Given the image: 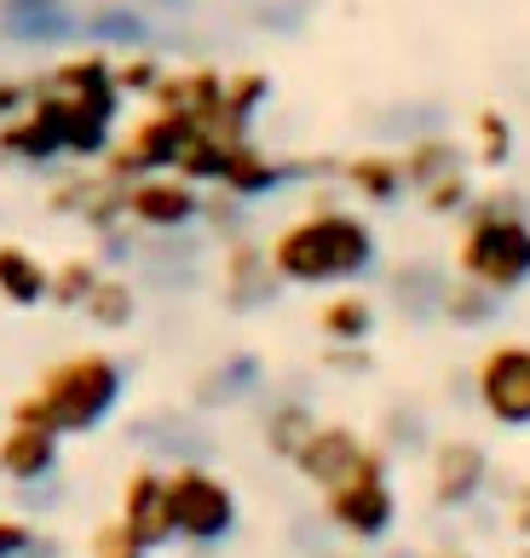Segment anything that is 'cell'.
Here are the masks:
<instances>
[{"label":"cell","instance_id":"obj_5","mask_svg":"<svg viewBox=\"0 0 530 558\" xmlns=\"http://www.w3.org/2000/svg\"><path fill=\"white\" fill-rule=\"evenodd\" d=\"M393 454H386L381 444H370V454H363V466L352 472L346 484L335 489H323V519H329L346 542H363V547H375L393 535L398 524V489H393Z\"/></svg>","mask_w":530,"mask_h":558},{"label":"cell","instance_id":"obj_21","mask_svg":"<svg viewBox=\"0 0 530 558\" xmlns=\"http://www.w3.org/2000/svg\"><path fill=\"white\" fill-rule=\"evenodd\" d=\"M312 426H317V415L305 409L300 398H282L272 415H265V426H260V438H265V449L277 454V461H294V449L312 438Z\"/></svg>","mask_w":530,"mask_h":558},{"label":"cell","instance_id":"obj_18","mask_svg":"<svg viewBox=\"0 0 530 558\" xmlns=\"http://www.w3.org/2000/svg\"><path fill=\"white\" fill-rule=\"evenodd\" d=\"M81 317L93 328H105V335H121V328H133V317H138V288L128 277H98V288L87 294V305H81Z\"/></svg>","mask_w":530,"mask_h":558},{"label":"cell","instance_id":"obj_7","mask_svg":"<svg viewBox=\"0 0 530 558\" xmlns=\"http://www.w3.org/2000/svg\"><path fill=\"white\" fill-rule=\"evenodd\" d=\"M473 398L484 421L502 432H530V345L525 340H496L473 368Z\"/></svg>","mask_w":530,"mask_h":558},{"label":"cell","instance_id":"obj_15","mask_svg":"<svg viewBox=\"0 0 530 558\" xmlns=\"http://www.w3.org/2000/svg\"><path fill=\"white\" fill-rule=\"evenodd\" d=\"M375 300L358 294V288H340V294H329L317 305V335L329 345H370L375 335Z\"/></svg>","mask_w":530,"mask_h":558},{"label":"cell","instance_id":"obj_28","mask_svg":"<svg viewBox=\"0 0 530 558\" xmlns=\"http://www.w3.org/2000/svg\"><path fill=\"white\" fill-rule=\"evenodd\" d=\"M35 524L17 519V512H0V558H29L35 553Z\"/></svg>","mask_w":530,"mask_h":558},{"label":"cell","instance_id":"obj_22","mask_svg":"<svg viewBox=\"0 0 530 558\" xmlns=\"http://www.w3.org/2000/svg\"><path fill=\"white\" fill-rule=\"evenodd\" d=\"M98 277H105V271H98V259L75 254V259H64V265L52 271V294H47V300L64 305V312H81V305H87V294L98 288Z\"/></svg>","mask_w":530,"mask_h":558},{"label":"cell","instance_id":"obj_24","mask_svg":"<svg viewBox=\"0 0 530 558\" xmlns=\"http://www.w3.org/2000/svg\"><path fill=\"white\" fill-rule=\"evenodd\" d=\"M421 202H426V214H467L473 208V179H467V168H456V173H444V179H433L421 191Z\"/></svg>","mask_w":530,"mask_h":558},{"label":"cell","instance_id":"obj_12","mask_svg":"<svg viewBox=\"0 0 530 558\" xmlns=\"http://www.w3.org/2000/svg\"><path fill=\"white\" fill-rule=\"evenodd\" d=\"M121 208H128L133 225H145V231H185L191 219H202V196H196V184L156 173V179L121 184Z\"/></svg>","mask_w":530,"mask_h":558},{"label":"cell","instance_id":"obj_17","mask_svg":"<svg viewBox=\"0 0 530 558\" xmlns=\"http://www.w3.org/2000/svg\"><path fill=\"white\" fill-rule=\"evenodd\" d=\"M282 173L289 168H277L265 150H254V144H237V150L226 156V173H219V184H226V196L231 202H260V196H272Z\"/></svg>","mask_w":530,"mask_h":558},{"label":"cell","instance_id":"obj_13","mask_svg":"<svg viewBox=\"0 0 530 558\" xmlns=\"http://www.w3.org/2000/svg\"><path fill=\"white\" fill-rule=\"evenodd\" d=\"M58 432L52 426H40L29 415H12L7 432H0V478L17 484V489H35V484H47L52 472H58Z\"/></svg>","mask_w":530,"mask_h":558},{"label":"cell","instance_id":"obj_4","mask_svg":"<svg viewBox=\"0 0 530 558\" xmlns=\"http://www.w3.org/2000/svg\"><path fill=\"white\" fill-rule=\"evenodd\" d=\"M40 116L58 128V144L64 156H98L110 138V121H116V81L105 58H75L52 75L47 98L35 105Z\"/></svg>","mask_w":530,"mask_h":558},{"label":"cell","instance_id":"obj_25","mask_svg":"<svg viewBox=\"0 0 530 558\" xmlns=\"http://www.w3.org/2000/svg\"><path fill=\"white\" fill-rule=\"evenodd\" d=\"M473 133H479V161L484 168H502V161L514 156V128H507L502 110H479Z\"/></svg>","mask_w":530,"mask_h":558},{"label":"cell","instance_id":"obj_19","mask_svg":"<svg viewBox=\"0 0 530 558\" xmlns=\"http://www.w3.org/2000/svg\"><path fill=\"white\" fill-rule=\"evenodd\" d=\"M346 184H352L363 202L386 208V202L403 196V161L398 156H358V161H346Z\"/></svg>","mask_w":530,"mask_h":558},{"label":"cell","instance_id":"obj_9","mask_svg":"<svg viewBox=\"0 0 530 558\" xmlns=\"http://www.w3.org/2000/svg\"><path fill=\"white\" fill-rule=\"evenodd\" d=\"M191 138V121L185 116H168V110H150L138 128L121 138V150L110 156V179L116 184H133V179H156L161 168H173L179 150Z\"/></svg>","mask_w":530,"mask_h":558},{"label":"cell","instance_id":"obj_30","mask_svg":"<svg viewBox=\"0 0 530 558\" xmlns=\"http://www.w3.org/2000/svg\"><path fill=\"white\" fill-rule=\"evenodd\" d=\"M323 363L346 368V375H363V368H370V351H363V345H329V351H323Z\"/></svg>","mask_w":530,"mask_h":558},{"label":"cell","instance_id":"obj_23","mask_svg":"<svg viewBox=\"0 0 530 558\" xmlns=\"http://www.w3.org/2000/svg\"><path fill=\"white\" fill-rule=\"evenodd\" d=\"M461 168V156H456V144H444V138H433V144H415L410 156H403V184H415V191H426L433 179H444V173H456Z\"/></svg>","mask_w":530,"mask_h":558},{"label":"cell","instance_id":"obj_16","mask_svg":"<svg viewBox=\"0 0 530 558\" xmlns=\"http://www.w3.org/2000/svg\"><path fill=\"white\" fill-rule=\"evenodd\" d=\"M52 294V271L40 265L29 247L17 242H0V300L17 305V312H29V305H47Z\"/></svg>","mask_w":530,"mask_h":558},{"label":"cell","instance_id":"obj_3","mask_svg":"<svg viewBox=\"0 0 530 558\" xmlns=\"http://www.w3.org/2000/svg\"><path fill=\"white\" fill-rule=\"evenodd\" d=\"M456 271L467 282L491 288L496 300L530 288V208L514 191L479 196L467 208L461 242H456Z\"/></svg>","mask_w":530,"mask_h":558},{"label":"cell","instance_id":"obj_11","mask_svg":"<svg viewBox=\"0 0 530 558\" xmlns=\"http://www.w3.org/2000/svg\"><path fill=\"white\" fill-rule=\"evenodd\" d=\"M116 519H121V530H128L145 553H161L168 542H179V535H173V512H168V472L133 466L128 484H121Z\"/></svg>","mask_w":530,"mask_h":558},{"label":"cell","instance_id":"obj_20","mask_svg":"<svg viewBox=\"0 0 530 558\" xmlns=\"http://www.w3.org/2000/svg\"><path fill=\"white\" fill-rule=\"evenodd\" d=\"M502 312V300L491 294V288H479V282H444V294H438V317L444 323H456V328H484V323H496Z\"/></svg>","mask_w":530,"mask_h":558},{"label":"cell","instance_id":"obj_10","mask_svg":"<svg viewBox=\"0 0 530 558\" xmlns=\"http://www.w3.org/2000/svg\"><path fill=\"white\" fill-rule=\"evenodd\" d=\"M363 454H370V438H363L358 426H340V421H317L312 426V438H305L300 449H294V472L312 489H335V484H346L352 472L363 466Z\"/></svg>","mask_w":530,"mask_h":558},{"label":"cell","instance_id":"obj_27","mask_svg":"<svg viewBox=\"0 0 530 558\" xmlns=\"http://www.w3.org/2000/svg\"><path fill=\"white\" fill-rule=\"evenodd\" d=\"M87 558H150V553L121 530V519H105L93 530V542H87Z\"/></svg>","mask_w":530,"mask_h":558},{"label":"cell","instance_id":"obj_1","mask_svg":"<svg viewBox=\"0 0 530 558\" xmlns=\"http://www.w3.org/2000/svg\"><path fill=\"white\" fill-rule=\"evenodd\" d=\"M272 254L277 282L289 288H335V282H358L370 277L375 265V231L370 219L335 208V202H317L312 214H300L294 225L265 242Z\"/></svg>","mask_w":530,"mask_h":558},{"label":"cell","instance_id":"obj_6","mask_svg":"<svg viewBox=\"0 0 530 558\" xmlns=\"http://www.w3.org/2000/svg\"><path fill=\"white\" fill-rule=\"evenodd\" d=\"M168 512H173V535L191 547H219L237 535V489L219 478V472H208L202 461H179L168 472Z\"/></svg>","mask_w":530,"mask_h":558},{"label":"cell","instance_id":"obj_31","mask_svg":"<svg viewBox=\"0 0 530 558\" xmlns=\"http://www.w3.org/2000/svg\"><path fill=\"white\" fill-rule=\"evenodd\" d=\"M426 558H479V553H467V547H433Z\"/></svg>","mask_w":530,"mask_h":558},{"label":"cell","instance_id":"obj_29","mask_svg":"<svg viewBox=\"0 0 530 558\" xmlns=\"http://www.w3.org/2000/svg\"><path fill=\"white\" fill-rule=\"evenodd\" d=\"M507 530H514L519 542H530V478L507 489Z\"/></svg>","mask_w":530,"mask_h":558},{"label":"cell","instance_id":"obj_14","mask_svg":"<svg viewBox=\"0 0 530 558\" xmlns=\"http://www.w3.org/2000/svg\"><path fill=\"white\" fill-rule=\"evenodd\" d=\"M277 294V271H272V254L254 242H231L226 254V305L231 312H254Z\"/></svg>","mask_w":530,"mask_h":558},{"label":"cell","instance_id":"obj_8","mask_svg":"<svg viewBox=\"0 0 530 558\" xmlns=\"http://www.w3.org/2000/svg\"><path fill=\"white\" fill-rule=\"evenodd\" d=\"M484 484H491V449L479 438H444L433 444V461H426V495H433L438 512H461L473 507Z\"/></svg>","mask_w":530,"mask_h":558},{"label":"cell","instance_id":"obj_26","mask_svg":"<svg viewBox=\"0 0 530 558\" xmlns=\"http://www.w3.org/2000/svg\"><path fill=\"white\" fill-rule=\"evenodd\" d=\"M7 29L12 35H58V29H64V17H58L52 0H47V7H40V0H12Z\"/></svg>","mask_w":530,"mask_h":558},{"label":"cell","instance_id":"obj_2","mask_svg":"<svg viewBox=\"0 0 530 558\" xmlns=\"http://www.w3.org/2000/svg\"><path fill=\"white\" fill-rule=\"evenodd\" d=\"M121 391H128V368H121L110 351H75V357L52 363L47 375H40V386L12 409V415H29L40 426H52L58 438H87V432H98L116 415Z\"/></svg>","mask_w":530,"mask_h":558},{"label":"cell","instance_id":"obj_32","mask_svg":"<svg viewBox=\"0 0 530 558\" xmlns=\"http://www.w3.org/2000/svg\"><path fill=\"white\" fill-rule=\"evenodd\" d=\"M519 558H530V542H525V547H519Z\"/></svg>","mask_w":530,"mask_h":558}]
</instances>
